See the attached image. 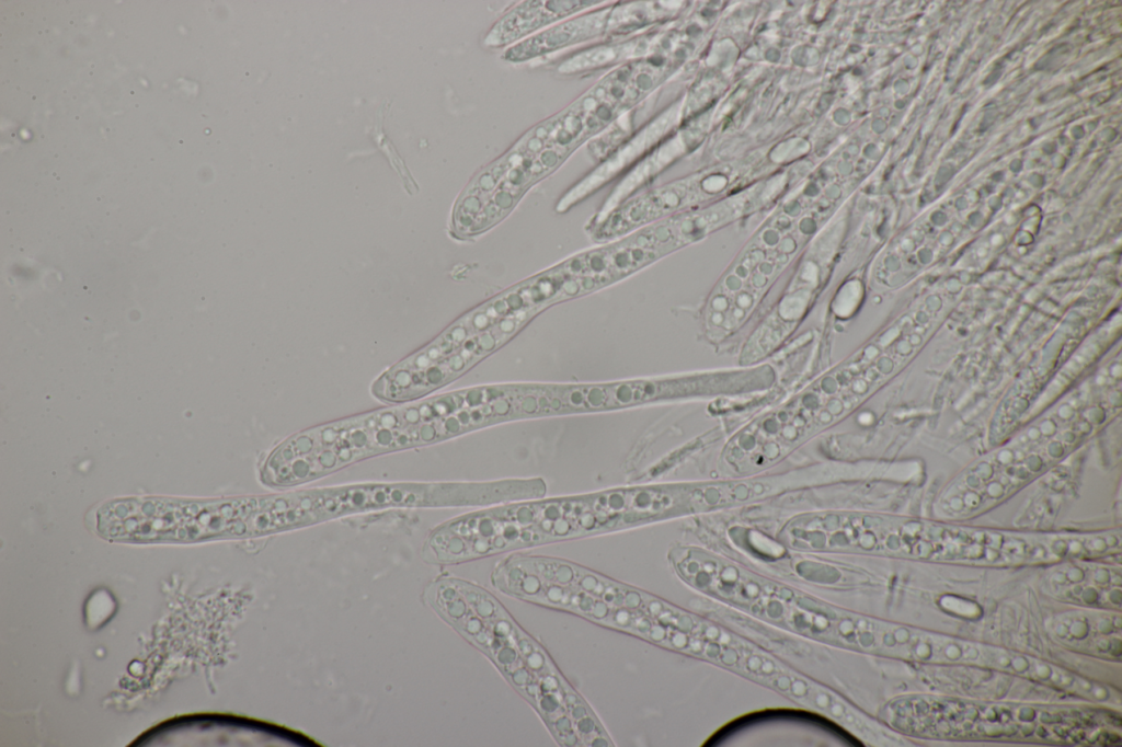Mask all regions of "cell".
Wrapping results in <instances>:
<instances>
[{"label":"cell","mask_w":1122,"mask_h":747,"mask_svg":"<svg viewBox=\"0 0 1122 747\" xmlns=\"http://www.w3.org/2000/svg\"><path fill=\"white\" fill-rule=\"evenodd\" d=\"M261 501L116 499L98 510L96 529L103 538L139 543L197 542L252 535Z\"/></svg>","instance_id":"7a4b0ae2"},{"label":"cell","mask_w":1122,"mask_h":747,"mask_svg":"<svg viewBox=\"0 0 1122 747\" xmlns=\"http://www.w3.org/2000/svg\"><path fill=\"white\" fill-rule=\"evenodd\" d=\"M442 613L501 667L540 711L561 742L587 744L600 733L546 654L488 596L468 584L445 581L434 593Z\"/></svg>","instance_id":"6da1fadb"},{"label":"cell","mask_w":1122,"mask_h":747,"mask_svg":"<svg viewBox=\"0 0 1122 747\" xmlns=\"http://www.w3.org/2000/svg\"><path fill=\"white\" fill-rule=\"evenodd\" d=\"M614 5L582 14L559 23L529 38L516 43L503 54L508 61H524L565 46L592 39L610 31V15Z\"/></svg>","instance_id":"277c9868"},{"label":"cell","mask_w":1122,"mask_h":747,"mask_svg":"<svg viewBox=\"0 0 1122 747\" xmlns=\"http://www.w3.org/2000/svg\"><path fill=\"white\" fill-rule=\"evenodd\" d=\"M605 1H525L502 15L488 32V47H503L563 18Z\"/></svg>","instance_id":"3957f363"}]
</instances>
